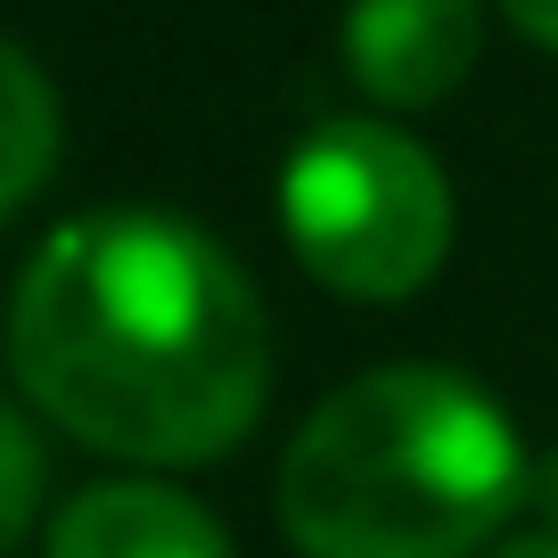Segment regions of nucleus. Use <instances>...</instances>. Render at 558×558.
<instances>
[{
    "instance_id": "obj_5",
    "label": "nucleus",
    "mask_w": 558,
    "mask_h": 558,
    "mask_svg": "<svg viewBox=\"0 0 558 558\" xmlns=\"http://www.w3.org/2000/svg\"><path fill=\"white\" fill-rule=\"evenodd\" d=\"M50 558H230V542L190 493L99 485L50 525Z\"/></svg>"
},
{
    "instance_id": "obj_4",
    "label": "nucleus",
    "mask_w": 558,
    "mask_h": 558,
    "mask_svg": "<svg viewBox=\"0 0 558 558\" xmlns=\"http://www.w3.org/2000/svg\"><path fill=\"white\" fill-rule=\"evenodd\" d=\"M476 0H353L345 66L378 107H436L476 66Z\"/></svg>"
},
{
    "instance_id": "obj_2",
    "label": "nucleus",
    "mask_w": 558,
    "mask_h": 558,
    "mask_svg": "<svg viewBox=\"0 0 558 558\" xmlns=\"http://www.w3.org/2000/svg\"><path fill=\"white\" fill-rule=\"evenodd\" d=\"M525 493L501 402L452 369L337 386L279 469V525L304 558H469Z\"/></svg>"
},
{
    "instance_id": "obj_7",
    "label": "nucleus",
    "mask_w": 558,
    "mask_h": 558,
    "mask_svg": "<svg viewBox=\"0 0 558 558\" xmlns=\"http://www.w3.org/2000/svg\"><path fill=\"white\" fill-rule=\"evenodd\" d=\"M41 509V444L17 411H0V550H17Z\"/></svg>"
},
{
    "instance_id": "obj_3",
    "label": "nucleus",
    "mask_w": 558,
    "mask_h": 558,
    "mask_svg": "<svg viewBox=\"0 0 558 558\" xmlns=\"http://www.w3.org/2000/svg\"><path fill=\"white\" fill-rule=\"evenodd\" d=\"M279 222L320 288L395 304L436 279L452 246V190L395 123H320L279 173Z\"/></svg>"
},
{
    "instance_id": "obj_9",
    "label": "nucleus",
    "mask_w": 558,
    "mask_h": 558,
    "mask_svg": "<svg viewBox=\"0 0 558 558\" xmlns=\"http://www.w3.org/2000/svg\"><path fill=\"white\" fill-rule=\"evenodd\" d=\"M493 558H558V534H525V542H501Z\"/></svg>"
},
{
    "instance_id": "obj_6",
    "label": "nucleus",
    "mask_w": 558,
    "mask_h": 558,
    "mask_svg": "<svg viewBox=\"0 0 558 558\" xmlns=\"http://www.w3.org/2000/svg\"><path fill=\"white\" fill-rule=\"evenodd\" d=\"M50 157H58V99L34 74V58L0 41V222L41 190Z\"/></svg>"
},
{
    "instance_id": "obj_8",
    "label": "nucleus",
    "mask_w": 558,
    "mask_h": 558,
    "mask_svg": "<svg viewBox=\"0 0 558 558\" xmlns=\"http://www.w3.org/2000/svg\"><path fill=\"white\" fill-rule=\"evenodd\" d=\"M501 9H509V17H518L534 41H542V50H558V0H501Z\"/></svg>"
},
{
    "instance_id": "obj_1",
    "label": "nucleus",
    "mask_w": 558,
    "mask_h": 558,
    "mask_svg": "<svg viewBox=\"0 0 558 558\" xmlns=\"http://www.w3.org/2000/svg\"><path fill=\"white\" fill-rule=\"evenodd\" d=\"M9 353L66 436L157 469L230 452L271 386L263 296L173 214H83L50 230L17 288Z\"/></svg>"
}]
</instances>
